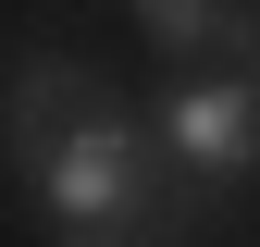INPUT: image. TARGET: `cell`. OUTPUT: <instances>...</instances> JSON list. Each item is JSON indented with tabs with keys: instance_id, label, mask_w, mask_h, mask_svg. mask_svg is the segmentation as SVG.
Masks as SVG:
<instances>
[{
	"instance_id": "3957f363",
	"label": "cell",
	"mask_w": 260,
	"mask_h": 247,
	"mask_svg": "<svg viewBox=\"0 0 260 247\" xmlns=\"http://www.w3.org/2000/svg\"><path fill=\"white\" fill-rule=\"evenodd\" d=\"M161 136H174V161H199L211 185H236V173H260V87H236V74L186 87V99L161 111Z\"/></svg>"
},
{
	"instance_id": "277c9868",
	"label": "cell",
	"mask_w": 260,
	"mask_h": 247,
	"mask_svg": "<svg viewBox=\"0 0 260 247\" xmlns=\"http://www.w3.org/2000/svg\"><path fill=\"white\" fill-rule=\"evenodd\" d=\"M137 13H149V37L174 50V62H211V50L236 62V50H248V25H260L248 0H137Z\"/></svg>"
},
{
	"instance_id": "6da1fadb",
	"label": "cell",
	"mask_w": 260,
	"mask_h": 247,
	"mask_svg": "<svg viewBox=\"0 0 260 247\" xmlns=\"http://www.w3.org/2000/svg\"><path fill=\"white\" fill-rule=\"evenodd\" d=\"M137 185H149V148H137V124H124V111L100 99V111H87L75 136H62L50 161H38V210L62 223V247H75V235H100L112 210L137 198Z\"/></svg>"
},
{
	"instance_id": "7a4b0ae2",
	"label": "cell",
	"mask_w": 260,
	"mask_h": 247,
	"mask_svg": "<svg viewBox=\"0 0 260 247\" xmlns=\"http://www.w3.org/2000/svg\"><path fill=\"white\" fill-rule=\"evenodd\" d=\"M87 111H100V74H87L75 50H25V62H13V87H0V148L38 173V161L75 136Z\"/></svg>"
},
{
	"instance_id": "5b68a950",
	"label": "cell",
	"mask_w": 260,
	"mask_h": 247,
	"mask_svg": "<svg viewBox=\"0 0 260 247\" xmlns=\"http://www.w3.org/2000/svg\"><path fill=\"white\" fill-rule=\"evenodd\" d=\"M236 62H248V87H260V25H248V50H236Z\"/></svg>"
}]
</instances>
